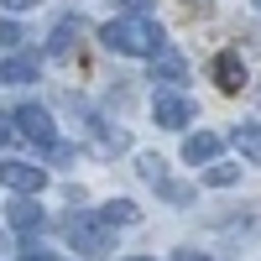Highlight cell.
<instances>
[{
    "instance_id": "1",
    "label": "cell",
    "mask_w": 261,
    "mask_h": 261,
    "mask_svg": "<svg viewBox=\"0 0 261 261\" xmlns=\"http://www.w3.org/2000/svg\"><path fill=\"white\" fill-rule=\"evenodd\" d=\"M105 47L110 53H130V58H157L162 47H167V37H162V27L151 21L146 11H130V16H115V21H105Z\"/></svg>"
},
{
    "instance_id": "2",
    "label": "cell",
    "mask_w": 261,
    "mask_h": 261,
    "mask_svg": "<svg viewBox=\"0 0 261 261\" xmlns=\"http://www.w3.org/2000/svg\"><path fill=\"white\" fill-rule=\"evenodd\" d=\"M68 235H73V251H84V256H105L110 251V225H105V214H79V220H68Z\"/></svg>"
},
{
    "instance_id": "3",
    "label": "cell",
    "mask_w": 261,
    "mask_h": 261,
    "mask_svg": "<svg viewBox=\"0 0 261 261\" xmlns=\"http://www.w3.org/2000/svg\"><path fill=\"white\" fill-rule=\"evenodd\" d=\"M11 120H16V130H21L27 141H37V146H53V115L42 110V105H21V110H16Z\"/></svg>"
},
{
    "instance_id": "4",
    "label": "cell",
    "mask_w": 261,
    "mask_h": 261,
    "mask_svg": "<svg viewBox=\"0 0 261 261\" xmlns=\"http://www.w3.org/2000/svg\"><path fill=\"white\" fill-rule=\"evenodd\" d=\"M0 183L16 188V193H42L47 188V172L32 167V162H0Z\"/></svg>"
},
{
    "instance_id": "5",
    "label": "cell",
    "mask_w": 261,
    "mask_h": 261,
    "mask_svg": "<svg viewBox=\"0 0 261 261\" xmlns=\"http://www.w3.org/2000/svg\"><path fill=\"white\" fill-rule=\"evenodd\" d=\"M151 115H157V125H167V130H183L193 120V105L183 94H157L151 99Z\"/></svg>"
},
{
    "instance_id": "6",
    "label": "cell",
    "mask_w": 261,
    "mask_h": 261,
    "mask_svg": "<svg viewBox=\"0 0 261 261\" xmlns=\"http://www.w3.org/2000/svg\"><path fill=\"white\" fill-rule=\"evenodd\" d=\"M209 73H214V84H220V89H241V84H246V63H241V53H220V58H214L209 63Z\"/></svg>"
},
{
    "instance_id": "7",
    "label": "cell",
    "mask_w": 261,
    "mask_h": 261,
    "mask_svg": "<svg viewBox=\"0 0 261 261\" xmlns=\"http://www.w3.org/2000/svg\"><path fill=\"white\" fill-rule=\"evenodd\" d=\"M6 220H11L16 230H37V225H42V209H37L32 193H21V199H11V204H6Z\"/></svg>"
},
{
    "instance_id": "8",
    "label": "cell",
    "mask_w": 261,
    "mask_h": 261,
    "mask_svg": "<svg viewBox=\"0 0 261 261\" xmlns=\"http://www.w3.org/2000/svg\"><path fill=\"white\" fill-rule=\"evenodd\" d=\"M183 157H188V162H214V157H220V136H214V130L188 136V141H183Z\"/></svg>"
},
{
    "instance_id": "9",
    "label": "cell",
    "mask_w": 261,
    "mask_h": 261,
    "mask_svg": "<svg viewBox=\"0 0 261 261\" xmlns=\"http://www.w3.org/2000/svg\"><path fill=\"white\" fill-rule=\"evenodd\" d=\"M151 73H157V79H167V84H183V79H188L183 58H178V53H167V47H162L157 58H151Z\"/></svg>"
},
{
    "instance_id": "10",
    "label": "cell",
    "mask_w": 261,
    "mask_h": 261,
    "mask_svg": "<svg viewBox=\"0 0 261 261\" xmlns=\"http://www.w3.org/2000/svg\"><path fill=\"white\" fill-rule=\"evenodd\" d=\"M0 79H6V84H32V79H37V58H11V63H0Z\"/></svg>"
},
{
    "instance_id": "11",
    "label": "cell",
    "mask_w": 261,
    "mask_h": 261,
    "mask_svg": "<svg viewBox=\"0 0 261 261\" xmlns=\"http://www.w3.org/2000/svg\"><path fill=\"white\" fill-rule=\"evenodd\" d=\"M230 136H235V146H241L251 162H261V125H235Z\"/></svg>"
},
{
    "instance_id": "12",
    "label": "cell",
    "mask_w": 261,
    "mask_h": 261,
    "mask_svg": "<svg viewBox=\"0 0 261 261\" xmlns=\"http://www.w3.org/2000/svg\"><path fill=\"white\" fill-rule=\"evenodd\" d=\"M73 37H79V21H58V32H53V42H47V53L63 58V53L73 47Z\"/></svg>"
},
{
    "instance_id": "13",
    "label": "cell",
    "mask_w": 261,
    "mask_h": 261,
    "mask_svg": "<svg viewBox=\"0 0 261 261\" xmlns=\"http://www.w3.org/2000/svg\"><path fill=\"white\" fill-rule=\"evenodd\" d=\"M99 214H105V225H136V204H130V199H115V204H105Z\"/></svg>"
},
{
    "instance_id": "14",
    "label": "cell",
    "mask_w": 261,
    "mask_h": 261,
    "mask_svg": "<svg viewBox=\"0 0 261 261\" xmlns=\"http://www.w3.org/2000/svg\"><path fill=\"white\" fill-rule=\"evenodd\" d=\"M204 178H209V183H214V188H230V183H235V178H241V167H230V162H214V167H209V172H204Z\"/></svg>"
},
{
    "instance_id": "15",
    "label": "cell",
    "mask_w": 261,
    "mask_h": 261,
    "mask_svg": "<svg viewBox=\"0 0 261 261\" xmlns=\"http://www.w3.org/2000/svg\"><path fill=\"white\" fill-rule=\"evenodd\" d=\"M0 42H6V47H21L27 37H21V27H16V21H0Z\"/></svg>"
},
{
    "instance_id": "16",
    "label": "cell",
    "mask_w": 261,
    "mask_h": 261,
    "mask_svg": "<svg viewBox=\"0 0 261 261\" xmlns=\"http://www.w3.org/2000/svg\"><path fill=\"white\" fill-rule=\"evenodd\" d=\"M11 136H21V130H11V120H6V115H0V146H6Z\"/></svg>"
},
{
    "instance_id": "17",
    "label": "cell",
    "mask_w": 261,
    "mask_h": 261,
    "mask_svg": "<svg viewBox=\"0 0 261 261\" xmlns=\"http://www.w3.org/2000/svg\"><path fill=\"white\" fill-rule=\"evenodd\" d=\"M21 261H63V256H47V251H27Z\"/></svg>"
},
{
    "instance_id": "18",
    "label": "cell",
    "mask_w": 261,
    "mask_h": 261,
    "mask_svg": "<svg viewBox=\"0 0 261 261\" xmlns=\"http://www.w3.org/2000/svg\"><path fill=\"white\" fill-rule=\"evenodd\" d=\"M6 11H27V6H37V0H0Z\"/></svg>"
},
{
    "instance_id": "19",
    "label": "cell",
    "mask_w": 261,
    "mask_h": 261,
    "mask_svg": "<svg viewBox=\"0 0 261 261\" xmlns=\"http://www.w3.org/2000/svg\"><path fill=\"white\" fill-rule=\"evenodd\" d=\"M125 6H130V11H146V6H151V0H125Z\"/></svg>"
},
{
    "instance_id": "20",
    "label": "cell",
    "mask_w": 261,
    "mask_h": 261,
    "mask_svg": "<svg viewBox=\"0 0 261 261\" xmlns=\"http://www.w3.org/2000/svg\"><path fill=\"white\" fill-rule=\"evenodd\" d=\"M183 261H204V256H183Z\"/></svg>"
},
{
    "instance_id": "21",
    "label": "cell",
    "mask_w": 261,
    "mask_h": 261,
    "mask_svg": "<svg viewBox=\"0 0 261 261\" xmlns=\"http://www.w3.org/2000/svg\"><path fill=\"white\" fill-rule=\"evenodd\" d=\"M130 261H146V256H130Z\"/></svg>"
},
{
    "instance_id": "22",
    "label": "cell",
    "mask_w": 261,
    "mask_h": 261,
    "mask_svg": "<svg viewBox=\"0 0 261 261\" xmlns=\"http://www.w3.org/2000/svg\"><path fill=\"white\" fill-rule=\"evenodd\" d=\"M256 6H261V0H256Z\"/></svg>"
}]
</instances>
